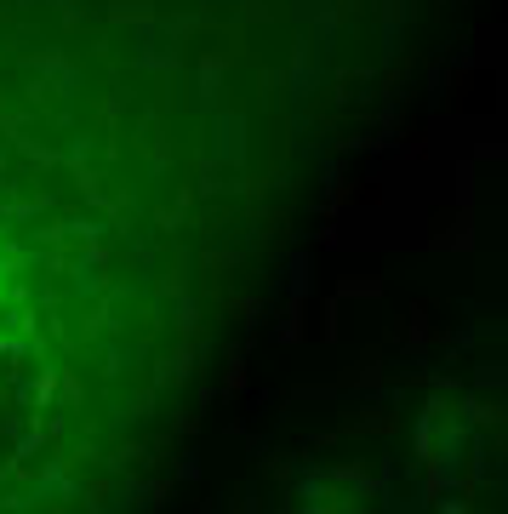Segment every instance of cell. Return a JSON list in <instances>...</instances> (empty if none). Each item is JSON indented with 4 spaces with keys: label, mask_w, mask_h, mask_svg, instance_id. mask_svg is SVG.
Listing matches in <instances>:
<instances>
[{
    "label": "cell",
    "mask_w": 508,
    "mask_h": 514,
    "mask_svg": "<svg viewBox=\"0 0 508 514\" xmlns=\"http://www.w3.org/2000/svg\"><path fill=\"white\" fill-rule=\"evenodd\" d=\"M377 29V0H0V514L120 509Z\"/></svg>",
    "instance_id": "obj_1"
}]
</instances>
